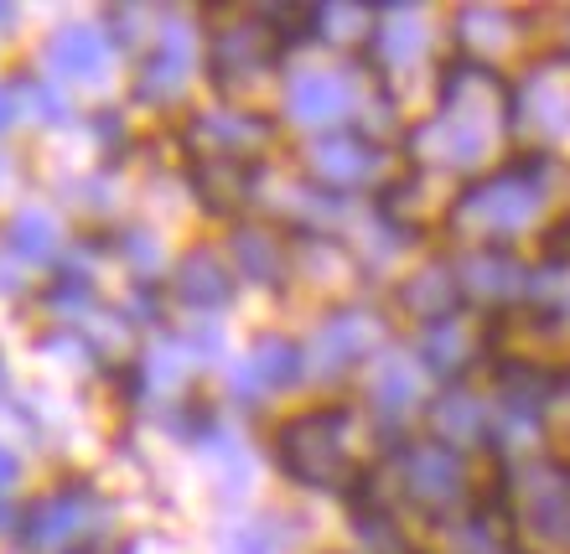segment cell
<instances>
[{"label": "cell", "mask_w": 570, "mask_h": 554, "mask_svg": "<svg viewBox=\"0 0 570 554\" xmlns=\"http://www.w3.org/2000/svg\"><path fill=\"white\" fill-rule=\"evenodd\" d=\"M11 482H16V456L0 446V487H11Z\"/></svg>", "instance_id": "d6a6232c"}, {"label": "cell", "mask_w": 570, "mask_h": 554, "mask_svg": "<svg viewBox=\"0 0 570 554\" xmlns=\"http://www.w3.org/2000/svg\"><path fill=\"white\" fill-rule=\"evenodd\" d=\"M456 280H462V300L482 306V311H509L513 300L529 296V270L513 259V249H493L478 244L456 259Z\"/></svg>", "instance_id": "5bb4252c"}, {"label": "cell", "mask_w": 570, "mask_h": 554, "mask_svg": "<svg viewBox=\"0 0 570 554\" xmlns=\"http://www.w3.org/2000/svg\"><path fill=\"white\" fill-rule=\"evenodd\" d=\"M513 136V83L493 62L451 58L435 83V115L410 130V156L435 171H478Z\"/></svg>", "instance_id": "6da1fadb"}, {"label": "cell", "mask_w": 570, "mask_h": 554, "mask_svg": "<svg viewBox=\"0 0 570 554\" xmlns=\"http://www.w3.org/2000/svg\"><path fill=\"white\" fill-rule=\"evenodd\" d=\"M394 493L425 518H451L466 503V462L435 441H410L394 451Z\"/></svg>", "instance_id": "5b68a950"}, {"label": "cell", "mask_w": 570, "mask_h": 554, "mask_svg": "<svg viewBox=\"0 0 570 554\" xmlns=\"http://www.w3.org/2000/svg\"><path fill=\"white\" fill-rule=\"evenodd\" d=\"M285 6H259V11H239L234 21H213L208 31V73L218 89H239L255 83L259 73H271L285 58V47L312 37L306 27H285Z\"/></svg>", "instance_id": "277c9868"}, {"label": "cell", "mask_w": 570, "mask_h": 554, "mask_svg": "<svg viewBox=\"0 0 570 554\" xmlns=\"http://www.w3.org/2000/svg\"><path fill=\"white\" fill-rule=\"evenodd\" d=\"M509 513L540 540H570V462H529L509 477Z\"/></svg>", "instance_id": "52a82bcc"}, {"label": "cell", "mask_w": 570, "mask_h": 554, "mask_svg": "<svg viewBox=\"0 0 570 554\" xmlns=\"http://www.w3.org/2000/svg\"><path fill=\"white\" fill-rule=\"evenodd\" d=\"M379 166H384V146H379V136H363V130H322L306 140V177L322 192H358L379 177Z\"/></svg>", "instance_id": "ba28073f"}, {"label": "cell", "mask_w": 570, "mask_h": 554, "mask_svg": "<svg viewBox=\"0 0 570 554\" xmlns=\"http://www.w3.org/2000/svg\"><path fill=\"white\" fill-rule=\"evenodd\" d=\"M11 115H16V109H11V89H0V125H11Z\"/></svg>", "instance_id": "836d02e7"}, {"label": "cell", "mask_w": 570, "mask_h": 554, "mask_svg": "<svg viewBox=\"0 0 570 554\" xmlns=\"http://www.w3.org/2000/svg\"><path fill=\"white\" fill-rule=\"evenodd\" d=\"M513 125H534L544 140L570 130V89L550 68H540L524 89H513Z\"/></svg>", "instance_id": "d4e9b609"}, {"label": "cell", "mask_w": 570, "mask_h": 554, "mask_svg": "<svg viewBox=\"0 0 570 554\" xmlns=\"http://www.w3.org/2000/svg\"><path fill=\"white\" fill-rule=\"evenodd\" d=\"M384 343V327H379L374 311L363 306H337V311L316 327V337L306 343V368L322 378H343L353 374L358 363H368Z\"/></svg>", "instance_id": "9c48e42d"}, {"label": "cell", "mask_w": 570, "mask_h": 554, "mask_svg": "<svg viewBox=\"0 0 570 554\" xmlns=\"http://www.w3.org/2000/svg\"><path fill=\"white\" fill-rule=\"evenodd\" d=\"M456 37H462V58L472 62H493L513 47V16L509 11H493V6H466L456 16Z\"/></svg>", "instance_id": "484cf974"}, {"label": "cell", "mask_w": 570, "mask_h": 554, "mask_svg": "<svg viewBox=\"0 0 570 554\" xmlns=\"http://www.w3.org/2000/svg\"><path fill=\"white\" fill-rule=\"evenodd\" d=\"M105 524V503L94 497V487L83 482H68L58 493H47L37 508L27 513V544L31 550H73L78 540H89L94 528Z\"/></svg>", "instance_id": "30bf717a"}, {"label": "cell", "mask_w": 570, "mask_h": 554, "mask_svg": "<svg viewBox=\"0 0 570 554\" xmlns=\"http://www.w3.org/2000/svg\"><path fill=\"white\" fill-rule=\"evenodd\" d=\"M120 259H125V270H136V280L161 275V265H166L161 239H156L150 228H125L120 234Z\"/></svg>", "instance_id": "4dcf8cb0"}, {"label": "cell", "mask_w": 570, "mask_h": 554, "mask_svg": "<svg viewBox=\"0 0 570 554\" xmlns=\"http://www.w3.org/2000/svg\"><path fill=\"white\" fill-rule=\"evenodd\" d=\"M187 374H193V353H187V343L181 337H166V343H156L140 358V378H146L150 394H171L187 384Z\"/></svg>", "instance_id": "f1b7e54d"}, {"label": "cell", "mask_w": 570, "mask_h": 554, "mask_svg": "<svg viewBox=\"0 0 570 554\" xmlns=\"http://www.w3.org/2000/svg\"><path fill=\"white\" fill-rule=\"evenodd\" d=\"M109 16H115V31H120V42L136 47V31H140V16H146V11H140V6H125V11H109Z\"/></svg>", "instance_id": "1f68e13d"}, {"label": "cell", "mask_w": 570, "mask_h": 554, "mask_svg": "<svg viewBox=\"0 0 570 554\" xmlns=\"http://www.w3.org/2000/svg\"><path fill=\"white\" fill-rule=\"evenodd\" d=\"M224 544L228 554H285L296 544V528L285 524V513H259V518H234Z\"/></svg>", "instance_id": "83f0119b"}, {"label": "cell", "mask_w": 570, "mask_h": 554, "mask_svg": "<svg viewBox=\"0 0 570 554\" xmlns=\"http://www.w3.org/2000/svg\"><path fill=\"white\" fill-rule=\"evenodd\" d=\"M394 306L405 316H415L421 327H435V321H451V316L466 311L462 300V280H456V265H421V270H410L394 290Z\"/></svg>", "instance_id": "d6986e66"}, {"label": "cell", "mask_w": 570, "mask_h": 554, "mask_svg": "<svg viewBox=\"0 0 570 554\" xmlns=\"http://www.w3.org/2000/svg\"><path fill=\"white\" fill-rule=\"evenodd\" d=\"M374 21H379L374 6H353V0L312 6V37H322V42H332V47H363V52H368Z\"/></svg>", "instance_id": "4316f807"}, {"label": "cell", "mask_w": 570, "mask_h": 554, "mask_svg": "<svg viewBox=\"0 0 570 554\" xmlns=\"http://www.w3.org/2000/svg\"><path fill=\"white\" fill-rule=\"evenodd\" d=\"M513 554H524V550H513Z\"/></svg>", "instance_id": "e575fe53"}, {"label": "cell", "mask_w": 570, "mask_h": 554, "mask_svg": "<svg viewBox=\"0 0 570 554\" xmlns=\"http://www.w3.org/2000/svg\"><path fill=\"white\" fill-rule=\"evenodd\" d=\"M228 255H234V270L249 275L255 285H281L285 270H291V244L275 224H239L228 228Z\"/></svg>", "instance_id": "ffe728a7"}, {"label": "cell", "mask_w": 570, "mask_h": 554, "mask_svg": "<svg viewBox=\"0 0 570 554\" xmlns=\"http://www.w3.org/2000/svg\"><path fill=\"white\" fill-rule=\"evenodd\" d=\"M566 378L556 368H544L534 358H498L493 363V389H498V409L513 431H540L544 409L560 399Z\"/></svg>", "instance_id": "4fadbf2b"}, {"label": "cell", "mask_w": 570, "mask_h": 554, "mask_svg": "<svg viewBox=\"0 0 570 554\" xmlns=\"http://www.w3.org/2000/svg\"><path fill=\"white\" fill-rule=\"evenodd\" d=\"M11 244L31 259V265H42V259L58 255L62 228L52 224V218H47L42 208H27V212H16V224H11Z\"/></svg>", "instance_id": "f546056e"}, {"label": "cell", "mask_w": 570, "mask_h": 554, "mask_svg": "<svg viewBox=\"0 0 570 554\" xmlns=\"http://www.w3.org/2000/svg\"><path fill=\"white\" fill-rule=\"evenodd\" d=\"M47 68L58 78H73V83H105L109 68H115V42H109L99 27L89 21H68L47 37L42 47Z\"/></svg>", "instance_id": "ac0fdd59"}, {"label": "cell", "mask_w": 570, "mask_h": 554, "mask_svg": "<svg viewBox=\"0 0 570 554\" xmlns=\"http://www.w3.org/2000/svg\"><path fill=\"white\" fill-rule=\"evenodd\" d=\"M368 58L384 73H400L410 62L425 58V21L410 6H384L374 21V37H368Z\"/></svg>", "instance_id": "7402d4cb"}, {"label": "cell", "mask_w": 570, "mask_h": 554, "mask_svg": "<svg viewBox=\"0 0 570 554\" xmlns=\"http://www.w3.org/2000/svg\"><path fill=\"white\" fill-rule=\"evenodd\" d=\"M203 208L218 212V218H239V208L255 197V166L244 161H208V156H193L187 166Z\"/></svg>", "instance_id": "cb8c5ba5"}, {"label": "cell", "mask_w": 570, "mask_h": 554, "mask_svg": "<svg viewBox=\"0 0 570 554\" xmlns=\"http://www.w3.org/2000/svg\"><path fill=\"white\" fill-rule=\"evenodd\" d=\"M197 62H203V31L193 21H181V16L161 21L156 42H150L146 62H140V73H136V99L150 109L177 105L181 93H187V83L197 78Z\"/></svg>", "instance_id": "8992f818"}, {"label": "cell", "mask_w": 570, "mask_h": 554, "mask_svg": "<svg viewBox=\"0 0 570 554\" xmlns=\"http://www.w3.org/2000/svg\"><path fill=\"white\" fill-rule=\"evenodd\" d=\"M358 93L347 83L343 68H296L285 78V115L306 130H343V120L353 115Z\"/></svg>", "instance_id": "7c38bea8"}, {"label": "cell", "mask_w": 570, "mask_h": 554, "mask_svg": "<svg viewBox=\"0 0 570 554\" xmlns=\"http://www.w3.org/2000/svg\"><path fill=\"white\" fill-rule=\"evenodd\" d=\"M478 347L482 337L466 327L462 316H451V321H435V327H421V343H415V358L421 368H431L435 378H446V384H462V374L478 363Z\"/></svg>", "instance_id": "44dd1931"}, {"label": "cell", "mask_w": 570, "mask_h": 554, "mask_svg": "<svg viewBox=\"0 0 570 554\" xmlns=\"http://www.w3.org/2000/svg\"><path fill=\"white\" fill-rule=\"evenodd\" d=\"M368 405L384 425H400L410 419L415 409H425V394H421V374H415V363L400 358V353H384L374 363V378H368Z\"/></svg>", "instance_id": "603a6c76"}, {"label": "cell", "mask_w": 570, "mask_h": 554, "mask_svg": "<svg viewBox=\"0 0 570 554\" xmlns=\"http://www.w3.org/2000/svg\"><path fill=\"white\" fill-rule=\"evenodd\" d=\"M301 378H306V347L296 337H285V332L255 337L249 358L234 363V394L239 399H265V394H281Z\"/></svg>", "instance_id": "2e32d148"}, {"label": "cell", "mask_w": 570, "mask_h": 554, "mask_svg": "<svg viewBox=\"0 0 570 554\" xmlns=\"http://www.w3.org/2000/svg\"><path fill=\"white\" fill-rule=\"evenodd\" d=\"M187 140H193L197 156H208V161H244L259 156V150L275 140V120L271 115H259V109H208V115H193L187 125Z\"/></svg>", "instance_id": "8fae6325"}, {"label": "cell", "mask_w": 570, "mask_h": 554, "mask_svg": "<svg viewBox=\"0 0 570 554\" xmlns=\"http://www.w3.org/2000/svg\"><path fill=\"white\" fill-rule=\"evenodd\" d=\"M234 290H239L234 265H228L218 249H208V244H193V249L171 265V296H177L187 311H197V316L224 311L228 300H234Z\"/></svg>", "instance_id": "e0dca14e"}, {"label": "cell", "mask_w": 570, "mask_h": 554, "mask_svg": "<svg viewBox=\"0 0 570 554\" xmlns=\"http://www.w3.org/2000/svg\"><path fill=\"white\" fill-rule=\"evenodd\" d=\"M425 441L456 451V456L493 446V415H488V405L466 384H446L441 394L425 399Z\"/></svg>", "instance_id": "9a60e30c"}, {"label": "cell", "mask_w": 570, "mask_h": 554, "mask_svg": "<svg viewBox=\"0 0 570 554\" xmlns=\"http://www.w3.org/2000/svg\"><path fill=\"white\" fill-rule=\"evenodd\" d=\"M550 171H556L550 150H524V156H513L509 166H498L488 177H472L446 208L451 234L472 239V249L478 244L509 249L540 218L544 197H550Z\"/></svg>", "instance_id": "7a4b0ae2"}, {"label": "cell", "mask_w": 570, "mask_h": 554, "mask_svg": "<svg viewBox=\"0 0 570 554\" xmlns=\"http://www.w3.org/2000/svg\"><path fill=\"white\" fill-rule=\"evenodd\" d=\"M353 435V409L347 405H312L291 415L275 431V462L291 482L316 487V493H353L363 466L347 451Z\"/></svg>", "instance_id": "3957f363"}]
</instances>
